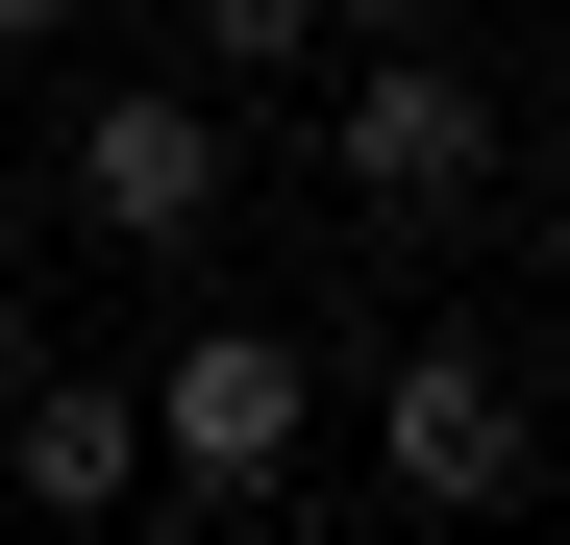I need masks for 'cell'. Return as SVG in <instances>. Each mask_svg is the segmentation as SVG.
I'll return each mask as SVG.
<instances>
[{
    "mask_svg": "<svg viewBox=\"0 0 570 545\" xmlns=\"http://www.w3.org/2000/svg\"><path fill=\"white\" fill-rule=\"evenodd\" d=\"M323 174H347V199L422 248V224H471V199H497V100H471V75H446L422 26H372V75L323 100Z\"/></svg>",
    "mask_w": 570,
    "mask_h": 545,
    "instance_id": "obj_1",
    "label": "cell"
},
{
    "mask_svg": "<svg viewBox=\"0 0 570 545\" xmlns=\"http://www.w3.org/2000/svg\"><path fill=\"white\" fill-rule=\"evenodd\" d=\"M298 397H323V373H298L273 323H174V373H149L125 422H149L174 496H273V472H298Z\"/></svg>",
    "mask_w": 570,
    "mask_h": 545,
    "instance_id": "obj_2",
    "label": "cell"
},
{
    "mask_svg": "<svg viewBox=\"0 0 570 545\" xmlns=\"http://www.w3.org/2000/svg\"><path fill=\"white\" fill-rule=\"evenodd\" d=\"M224 174H248V149H224V100H199V75H174V100H75V224H100V248H149V272L224 224Z\"/></svg>",
    "mask_w": 570,
    "mask_h": 545,
    "instance_id": "obj_3",
    "label": "cell"
},
{
    "mask_svg": "<svg viewBox=\"0 0 570 545\" xmlns=\"http://www.w3.org/2000/svg\"><path fill=\"white\" fill-rule=\"evenodd\" d=\"M372 472H397V521H471L521 472V373L497 347H397V373H372Z\"/></svg>",
    "mask_w": 570,
    "mask_h": 545,
    "instance_id": "obj_4",
    "label": "cell"
},
{
    "mask_svg": "<svg viewBox=\"0 0 570 545\" xmlns=\"http://www.w3.org/2000/svg\"><path fill=\"white\" fill-rule=\"evenodd\" d=\"M0 472H26V521H125L149 496V422L100 373H26V397H0Z\"/></svg>",
    "mask_w": 570,
    "mask_h": 545,
    "instance_id": "obj_5",
    "label": "cell"
},
{
    "mask_svg": "<svg viewBox=\"0 0 570 545\" xmlns=\"http://www.w3.org/2000/svg\"><path fill=\"white\" fill-rule=\"evenodd\" d=\"M199 50H224V75H298V50H323V0H199Z\"/></svg>",
    "mask_w": 570,
    "mask_h": 545,
    "instance_id": "obj_6",
    "label": "cell"
},
{
    "mask_svg": "<svg viewBox=\"0 0 570 545\" xmlns=\"http://www.w3.org/2000/svg\"><path fill=\"white\" fill-rule=\"evenodd\" d=\"M26 373H50V323H26V272H0V397H26Z\"/></svg>",
    "mask_w": 570,
    "mask_h": 545,
    "instance_id": "obj_7",
    "label": "cell"
},
{
    "mask_svg": "<svg viewBox=\"0 0 570 545\" xmlns=\"http://www.w3.org/2000/svg\"><path fill=\"white\" fill-rule=\"evenodd\" d=\"M50 26H75V0H0V50H50Z\"/></svg>",
    "mask_w": 570,
    "mask_h": 545,
    "instance_id": "obj_8",
    "label": "cell"
},
{
    "mask_svg": "<svg viewBox=\"0 0 570 545\" xmlns=\"http://www.w3.org/2000/svg\"><path fill=\"white\" fill-rule=\"evenodd\" d=\"M546 272H570V199H546Z\"/></svg>",
    "mask_w": 570,
    "mask_h": 545,
    "instance_id": "obj_9",
    "label": "cell"
},
{
    "mask_svg": "<svg viewBox=\"0 0 570 545\" xmlns=\"http://www.w3.org/2000/svg\"><path fill=\"white\" fill-rule=\"evenodd\" d=\"M372 26H422V0H372Z\"/></svg>",
    "mask_w": 570,
    "mask_h": 545,
    "instance_id": "obj_10",
    "label": "cell"
}]
</instances>
